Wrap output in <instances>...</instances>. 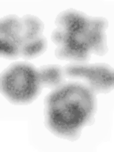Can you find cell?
Masks as SVG:
<instances>
[{
  "mask_svg": "<svg viewBox=\"0 0 114 152\" xmlns=\"http://www.w3.org/2000/svg\"><path fill=\"white\" fill-rule=\"evenodd\" d=\"M90 88L69 81L54 89L45 99V123L59 137L77 140L94 121L96 97Z\"/></svg>",
  "mask_w": 114,
  "mask_h": 152,
  "instance_id": "obj_1",
  "label": "cell"
},
{
  "mask_svg": "<svg viewBox=\"0 0 114 152\" xmlns=\"http://www.w3.org/2000/svg\"><path fill=\"white\" fill-rule=\"evenodd\" d=\"M56 25L52 37L58 45L56 56L59 59L83 63L90 59L91 53L104 55L108 51L104 35L108 22L104 18L67 10L57 17Z\"/></svg>",
  "mask_w": 114,
  "mask_h": 152,
  "instance_id": "obj_2",
  "label": "cell"
},
{
  "mask_svg": "<svg viewBox=\"0 0 114 152\" xmlns=\"http://www.w3.org/2000/svg\"><path fill=\"white\" fill-rule=\"evenodd\" d=\"M44 25L37 17L9 15L1 20V51L7 59H33L45 52Z\"/></svg>",
  "mask_w": 114,
  "mask_h": 152,
  "instance_id": "obj_3",
  "label": "cell"
},
{
  "mask_svg": "<svg viewBox=\"0 0 114 152\" xmlns=\"http://www.w3.org/2000/svg\"><path fill=\"white\" fill-rule=\"evenodd\" d=\"M37 69L29 63H14L2 74V92L11 103L27 104L41 91Z\"/></svg>",
  "mask_w": 114,
  "mask_h": 152,
  "instance_id": "obj_4",
  "label": "cell"
},
{
  "mask_svg": "<svg viewBox=\"0 0 114 152\" xmlns=\"http://www.w3.org/2000/svg\"><path fill=\"white\" fill-rule=\"evenodd\" d=\"M64 71L66 79L83 84L94 94L109 93L113 87V71L107 64L72 63L64 66Z\"/></svg>",
  "mask_w": 114,
  "mask_h": 152,
  "instance_id": "obj_5",
  "label": "cell"
},
{
  "mask_svg": "<svg viewBox=\"0 0 114 152\" xmlns=\"http://www.w3.org/2000/svg\"><path fill=\"white\" fill-rule=\"evenodd\" d=\"M37 71L42 87L54 90L66 82L64 67L59 65H45Z\"/></svg>",
  "mask_w": 114,
  "mask_h": 152,
  "instance_id": "obj_6",
  "label": "cell"
}]
</instances>
